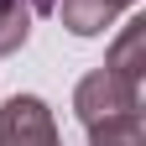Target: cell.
<instances>
[{
  "mask_svg": "<svg viewBox=\"0 0 146 146\" xmlns=\"http://www.w3.org/2000/svg\"><path fill=\"white\" fill-rule=\"evenodd\" d=\"M104 68H115V73H125L131 84H141V68H146V16L125 21V31H120V42L110 47V63H104Z\"/></svg>",
  "mask_w": 146,
  "mask_h": 146,
  "instance_id": "4",
  "label": "cell"
},
{
  "mask_svg": "<svg viewBox=\"0 0 146 146\" xmlns=\"http://www.w3.org/2000/svg\"><path fill=\"white\" fill-rule=\"evenodd\" d=\"M26 5H31V11H52L58 0H26Z\"/></svg>",
  "mask_w": 146,
  "mask_h": 146,
  "instance_id": "7",
  "label": "cell"
},
{
  "mask_svg": "<svg viewBox=\"0 0 146 146\" xmlns=\"http://www.w3.org/2000/svg\"><path fill=\"white\" fill-rule=\"evenodd\" d=\"M120 110H141V84H131L115 68H94L89 78H78V89H73V115L84 125H94L104 115H120Z\"/></svg>",
  "mask_w": 146,
  "mask_h": 146,
  "instance_id": "1",
  "label": "cell"
},
{
  "mask_svg": "<svg viewBox=\"0 0 146 146\" xmlns=\"http://www.w3.org/2000/svg\"><path fill=\"white\" fill-rule=\"evenodd\" d=\"M0 146H63L47 99L16 94V99L0 104Z\"/></svg>",
  "mask_w": 146,
  "mask_h": 146,
  "instance_id": "2",
  "label": "cell"
},
{
  "mask_svg": "<svg viewBox=\"0 0 146 146\" xmlns=\"http://www.w3.org/2000/svg\"><path fill=\"white\" fill-rule=\"evenodd\" d=\"M89 146H146L141 110H120V115L94 120V125H89Z\"/></svg>",
  "mask_w": 146,
  "mask_h": 146,
  "instance_id": "5",
  "label": "cell"
},
{
  "mask_svg": "<svg viewBox=\"0 0 146 146\" xmlns=\"http://www.w3.org/2000/svg\"><path fill=\"white\" fill-rule=\"evenodd\" d=\"M31 5L26 0H0V58L5 52H21L26 36H31Z\"/></svg>",
  "mask_w": 146,
  "mask_h": 146,
  "instance_id": "6",
  "label": "cell"
},
{
  "mask_svg": "<svg viewBox=\"0 0 146 146\" xmlns=\"http://www.w3.org/2000/svg\"><path fill=\"white\" fill-rule=\"evenodd\" d=\"M125 5H136V0H58L52 11L63 16V26H68L73 36H99V31L115 26V16H120Z\"/></svg>",
  "mask_w": 146,
  "mask_h": 146,
  "instance_id": "3",
  "label": "cell"
}]
</instances>
